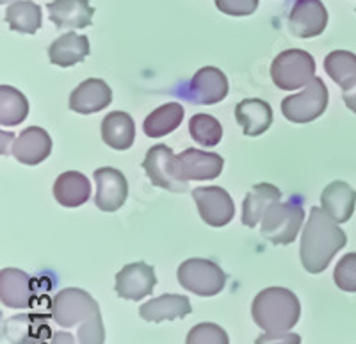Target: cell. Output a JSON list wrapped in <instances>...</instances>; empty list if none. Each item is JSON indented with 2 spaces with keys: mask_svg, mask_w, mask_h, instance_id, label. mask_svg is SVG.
<instances>
[{
  "mask_svg": "<svg viewBox=\"0 0 356 344\" xmlns=\"http://www.w3.org/2000/svg\"><path fill=\"white\" fill-rule=\"evenodd\" d=\"M348 243L339 223L324 212L323 207H312L310 218L301 237V264L312 275L323 273L335 253Z\"/></svg>",
  "mask_w": 356,
  "mask_h": 344,
  "instance_id": "6da1fadb",
  "label": "cell"
},
{
  "mask_svg": "<svg viewBox=\"0 0 356 344\" xmlns=\"http://www.w3.org/2000/svg\"><path fill=\"white\" fill-rule=\"evenodd\" d=\"M52 320L59 327L72 328L82 323L79 344H104L106 328L95 298L84 289L68 288L56 295L52 302Z\"/></svg>",
  "mask_w": 356,
  "mask_h": 344,
  "instance_id": "7a4b0ae2",
  "label": "cell"
},
{
  "mask_svg": "<svg viewBox=\"0 0 356 344\" xmlns=\"http://www.w3.org/2000/svg\"><path fill=\"white\" fill-rule=\"evenodd\" d=\"M251 316L264 332H289L300 321L301 304L289 289L267 288L255 296Z\"/></svg>",
  "mask_w": 356,
  "mask_h": 344,
  "instance_id": "3957f363",
  "label": "cell"
},
{
  "mask_svg": "<svg viewBox=\"0 0 356 344\" xmlns=\"http://www.w3.org/2000/svg\"><path fill=\"white\" fill-rule=\"evenodd\" d=\"M305 221V209L301 203L285 202L273 203L262 218V228L260 234L266 237L269 243L276 247H285V244L294 243L298 237V232L301 230V225Z\"/></svg>",
  "mask_w": 356,
  "mask_h": 344,
  "instance_id": "277c9868",
  "label": "cell"
},
{
  "mask_svg": "<svg viewBox=\"0 0 356 344\" xmlns=\"http://www.w3.org/2000/svg\"><path fill=\"white\" fill-rule=\"evenodd\" d=\"M316 77V61L312 54L301 49H291L278 54L271 65V79L278 89L292 91L305 88Z\"/></svg>",
  "mask_w": 356,
  "mask_h": 344,
  "instance_id": "5b68a950",
  "label": "cell"
},
{
  "mask_svg": "<svg viewBox=\"0 0 356 344\" xmlns=\"http://www.w3.org/2000/svg\"><path fill=\"white\" fill-rule=\"evenodd\" d=\"M178 282L198 296H216L227 286V273L209 259H187L178 266Z\"/></svg>",
  "mask_w": 356,
  "mask_h": 344,
  "instance_id": "8992f818",
  "label": "cell"
},
{
  "mask_svg": "<svg viewBox=\"0 0 356 344\" xmlns=\"http://www.w3.org/2000/svg\"><path fill=\"white\" fill-rule=\"evenodd\" d=\"M328 88L319 77H314L303 91L292 97L284 98L282 113L289 122L308 123L314 122L328 107Z\"/></svg>",
  "mask_w": 356,
  "mask_h": 344,
  "instance_id": "52a82bcc",
  "label": "cell"
},
{
  "mask_svg": "<svg viewBox=\"0 0 356 344\" xmlns=\"http://www.w3.org/2000/svg\"><path fill=\"white\" fill-rule=\"evenodd\" d=\"M146 175L152 184L171 193H184L187 191V182L180 175L178 168V155L173 154L170 146L155 145L146 152L143 161Z\"/></svg>",
  "mask_w": 356,
  "mask_h": 344,
  "instance_id": "ba28073f",
  "label": "cell"
},
{
  "mask_svg": "<svg viewBox=\"0 0 356 344\" xmlns=\"http://www.w3.org/2000/svg\"><path fill=\"white\" fill-rule=\"evenodd\" d=\"M228 89L227 75L216 66H205L193 75L180 95L196 106H214L227 98Z\"/></svg>",
  "mask_w": 356,
  "mask_h": 344,
  "instance_id": "9c48e42d",
  "label": "cell"
},
{
  "mask_svg": "<svg viewBox=\"0 0 356 344\" xmlns=\"http://www.w3.org/2000/svg\"><path fill=\"white\" fill-rule=\"evenodd\" d=\"M193 198L198 205V212L203 221L211 227H225L234 219L235 205L227 189L218 186L196 187Z\"/></svg>",
  "mask_w": 356,
  "mask_h": 344,
  "instance_id": "30bf717a",
  "label": "cell"
},
{
  "mask_svg": "<svg viewBox=\"0 0 356 344\" xmlns=\"http://www.w3.org/2000/svg\"><path fill=\"white\" fill-rule=\"evenodd\" d=\"M328 25V11L321 0H296L289 13V31L296 38H316Z\"/></svg>",
  "mask_w": 356,
  "mask_h": 344,
  "instance_id": "8fae6325",
  "label": "cell"
},
{
  "mask_svg": "<svg viewBox=\"0 0 356 344\" xmlns=\"http://www.w3.org/2000/svg\"><path fill=\"white\" fill-rule=\"evenodd\" d=\"M155 283H157V276L150 264H127L116 275V292L123 300L139 302L152 295Z\"/></svg>",
  "mask_w": 356,
  "mask_h": 344,
  "instance_id": "7c38bea8",
  "label": "cell"
},
{
  "mask_svg": "<svg viewBox=\"0 0 356 344\" xmlns=\"http://www.w3.org/2000/svg\"><path fill=\"white\" fill-rule=\"evenodd\" d=\"M95 182H97V196L95 203L100 211L116 212L122 209L129 196V184L125 175L116 168H98L95 171Z\"/></svg>",
  "mask_w": 356,
  "mask_h": 344,
  "instance_id": "4fadbf2b",
  "label": "cell"
},
{
  "mask_svg": "<svg viewBox=\"0 0 356 344\" xmlns=\"http://www.w3.org/2000/svg\"><path fill=\"white\" fill-rule=\"evenodd\" d=\"M225 166V159L214 152L189 148L178 155V168L186 182L189 180H212L219 177Z\"/></svg>",
  "mask_w": 356,
  "mask_h": 344,
  "instance_id": "5bb4252c",
  "label": "cell"
},
{
  "mask_svg": "<svg viewBox=\"0 0 356 344\" xmlns=\"http://www.w3.org/2000/svg\"><path fill=\"white\" fill-rule=\"evenodd\" d=\"M52 336L47 320L38 314H18L4 323V337L11 344H44Z\"/></svg>",
  "mask_w": 356,
  "mask_h": 344,
  "instance_id": "9a60e30c",
  "label": "cell"
},
{
  "mask_svg": "<svg viewBox=\"0 0 356 344\" xmlns=\"http://www.w3.org/2000/svg\"><path fill=\"white\" fill-rule=\"evenodd\" d=\"M113 102V91L102 79L81 82L70 95V109L79 114H93L106 109Z\"/></svg>",
  "mask_w": 356,
  "mask_h": 344,
  "instance_id": "2e32d148",
  "label": "cell"
},
{
  "mask_svg": "<svg viewBox=\"0 0 356 344\" xmlns=\"http://www.w3.org/2000/svg\"><path fill=\"white\" fill-rule=\"evenodd\" d=\"M11 146V154L17 161L27 166H36L52 152V139L49 132L41 127H29L15 139Z\"/></svg>",
  "mask_w": 356,
  "mask_h": 344,
  "instance_id": "e0dca14e",
  "label": "cell"
},
{
  "mask_svg": "<svg viewBox=\"0 0 356 344\" xmlns=\"http://www.w3.org/2000/svg\"><path fill=\"white\" fill-rule=\"evenodd\" d=\"M33 279L17 267L0 272V300L9 308H27L33 304Z\"/></svg>",
  "mask_w": 356,
  "mask_h": 344,
  "instance_id": "ac0fdd59",
  "label": "cell"
},
{
  "mask_svg": "<svg viewBox=\"0 0 356 344\" xmlns=\"http://www.w3.org/2000/svg\"><path fill=\"white\" fill-rule=\"evenodd\" d=\"M47 8L50 20L59 31L86 29L93 22L95 8H91L89 0H54Z\"/></svg>",
  "mask_w": 356,
  "mask_h": 344,
  "instance_id": "d6986e66",
  "label": "cell"
},
{
  "mask_svg": "<svg viewBox=\"0 0 356 344\" xmlns=\"http://www.w3.org/2000/svg\"><path fill=\"white\" fill-rule=\"evenodd\" d=\"M191 312H193V307H191L189 298L182 295H162L143 304L139 308L143 320L150 323L182 320L189 316Z\"/></svg>",
  "mask_w": 356,
  "mask_h": 344,
  "instance_id": "ffe728a7",
  "label": "cell"
},
{
  "mask_svg": "<svg viewBox=\"0 0 356 344\" xmlns=\"http://www.w3.org/2000/svg\"><path fill=\"white\" fill-rule=\"evenodd\" d=\"M355 205L356 191L342 180L328 184L321 194V207L337 223L349 221L355 212Z\"/></svg>",
  "mask_w": 356,
  "mask_h": 344,
  "instance_id": "44dd1931",
  "label": "cell"
},
{
  "mask_svg": "<svg viewBox=\"0 0 356 344\" xmlns=\"http://www.w3.org/2000/svg\"><path fill=\"white\" fill-rule=\"evenodd\" d=\"M237 123L243 127L244 136L255 138L266 132L273 123V109L266 100L260 98H244L235 107Z\"/></svg>",
  "mask_w": 356,
  "mask_h": 344,
  "instance_id": "7402d4cb",
  "label": "cell"
},
{
  "mask_svg": "<svg viewBox=\"0 0 356 344\" xmlns=\"http://www.w3.org/2000/svg\"><path fill=\"white\" fill-rule=\"evenodd\" d=\"M102 139L113 150H129L136 139V123L123 111H113L102 120Z\"/></svg>",
  "mask_w": 356,
  "mask_h": 344,
  "instance_id": "603a6c76",
  "label": "cell"
},
{
  "mask_svg": "<svg viewBox=\"0 0 356 344\" xmlns=\"http://www.w3.org/2000/svg\"><path fill=\"white\" fill-rule=\"evenodd\" d=\"M282 198V191L273 184L260 182L251 187L250 193L243 202V223L246 227L253 228L262 221L264 214L273 203L280 202Z\"/></svg>",
  "mask_w": 356,
  "mask_h": 344,
  "instance_id": "cb8c5ba5",
  "label": "cell"
},
{
  "mask_svg": "<svg viewBox=\"0 0 356 344\" xmlns=\"http://www.w3.org/2000/svg\"><path fill=\"white\" fill-rule=\"evenodd\" d=\"M89 40L88 36H81L77 33H66L57 38L49 47L50 63L63 68L82 63L89 56Z\"/></svg>",
  "mask_w": 356,
  "mask_h": 344,
  "instance_id": "d4e9b609",
  "label": "cell"
},
{
  "mask_svg": "<svg viewBox=\"0 0 356 344\" xmlns=\"http://www.w3.org/2000/svg\"><path fill=\"white\" fill-rule=\"evenodd\" d=\"M54 196L63 207H81L91 196V184L81 171H65L54 184Z\"/></svg>",
  "mask_w": 356,
  "mask_h": 344,
  "instance_id": "484cf974",
  "label": "cell"
},
{
  "mask_svg": "<svg viewBox=\"0 0 356 344\" xmlns=\"http://www.w3.org/2000/svg\"><path fill=\"white\" fill-rule=\"evenodd\" d=\"M184 120V107L178 102H170L157 107L146 116L143 130L148 138H162L180 127Z\"/></svg>",
  "mask_w": 356,
  "mask_h": 344,
  "instance_id": "4316f807",
  "label": "cell"
},
{
  "mask_svg": "<svg viewBox=\"0 0 356 344\" xmlns=\"http://www.w3.org/2000/svg\"><path fill=\"white\" fill-rule=\"evenodd\" d=\"M6 22L11 31L22 34H36L41 27V8L31 0H17L6 9Z\"/></svg>",
  "mask_w": 356,
  "mask_h": 344,
  "instance_id": "83f0119b",
  "label": "cell"
},
{
  "mask_svg": "<svg viewBox=\"0 0 356 344\" xmlns=\"http://www.w3.org/2000/svg\"><path fill=\"white\" fill-rule=\"evenodd\" d=\"M27 114V98L11 86H0V123L4 127H15L24 122Z\"/></svg>",
  "mask_w": 356,
  "mask_h": 344,
  "instance_id": "f1b7e54d",
  "label": "cell"
},
{
  "mask_svg": "<svg viewBox=\"0 0 356 344\" xmlns=\"http://www.w3.org/2000/svg\"><path fill=\"white\" fill-rule=\"evenodd\" d=\"M324 70L342 89L356 79V56L348 50L330 52L324 59Z\"/></svg>",
  "mask_w": 356,
  "mask_h": 344,
  "instance_id": "f546056e",
  "label": "cell"
},
{
  "mask_svg": "<svg viewBox=\"0 0 356 344\" xmlns=\"http://www.w3.org/2000/svg\"><path fill=\"white\" fill-rule=\"evenodd\" d=\"M189 134L200 146H216L222 139V127L211 114H195L189 120Z\"/></svg>",
  "mask_w": 356,
  "mask_h": 344,
  "instance_id": "4dcf8cb0",
  "label": "cell"
},
{
  "mask_svg": "<svg viewBox=\"0 0 356 344\" xmlns=\"http://www.w3.org/2000/svg\"><path fill=\"white\" fill-rule=\"evenodd\" d=\"M186 344H230L225 328L216 323H200L187 334Z\"/></svg>",
  "mask_w": 356,
  "mask_h": 344,
  "instance_id": "1f68e13d",
  "label": "cell"
},
{
  "mask_svg": "<svg viewBox=\"0 0 356 344\" xmlns=\"http://www.w3.org/2000/svg\"><path fill=\"white\" fill-rule=\"evenodd\" d=\"M337 288L346 292H356V253H346L333 272Z\"/></svg>",
  "mask_w": 356,
  "mask_h": 344,
  "instance_id": "d6a6232c",
  "label": "cell"
},
{
  "mask_svg": "<svg viewBox=\"0 0 356 344\" xmlns=\"http://www.w3.org/2000/svg\"><path fill=\"white\" fill-rule=\"evenodd\" d=\"M216 8L228 17H250L259 8V0H214Z\"/></svg>",
  "mask_w": 356,
  "mask_h": 344,
  "instance_id": "836d02e7",
  "label": "cell"
},
{
  "mask_svg": "<svg viewBox=\"0 0 356 344\" xmlns=\"http://www.w3.org/2000/svg\"><path fill=\"white\" fill-rule=\"evenodd\" d=\"M255 344H301V337L292 332H266Z\"/></svg>",
  "mask_w": 356,
  "mask_h": 344,
  "instance_id": "e575fe53",
  "label": "cell"
},
{
  "mask_svg": "<svg viewBox=\"0 0 356 344\" xmlns=\"http://www.w3.org/2000/svg\"><path fill=\"white\" fill-rule=\"evenodd\" d=\"M342 97H344L348 109H351L353 113H356V79L348 86V88L342 89Z\"/></svg>",
  "mask_w": 356,
  "mask_h": 344,
  "instance_id": "d590c367",
  "label": "cell"
},
{
  "mask_svg": "<svg viewBox=\"0 0 356 344\" xmlns=\"http://www.w3.org/2000/svg\"><path fill=\"white\" fill-rule=\"evenodd\" d=\"M50 344H75V337L68 332H56Z\"/></svg>",
  "mask_w": 356,
  "mask_h": 344,
  "instance_id": "8d00e7d4",
  "label": "cell"
}]
</instances>
